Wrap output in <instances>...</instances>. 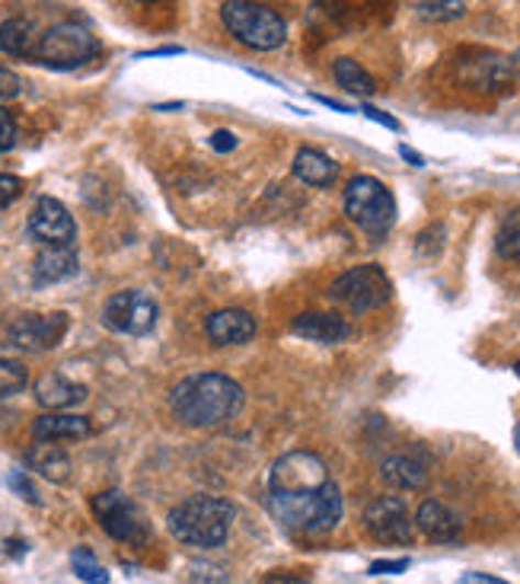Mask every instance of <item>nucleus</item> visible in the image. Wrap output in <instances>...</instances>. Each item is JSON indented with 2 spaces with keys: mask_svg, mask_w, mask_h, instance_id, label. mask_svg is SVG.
I'll list each match as a JSON object with an SVG mask.
<instances>
[{
  "mask_svg": "<svg viewBox=\"0 0 520 584\" xmlns=\"http://www.w3.org/2000/svg\"><path fill=\"white\" fill-rule=\"evenodd\" d=\"M268 508L288 530L320 537L342 520V492L332 483L323 456L291 451L268 470Z\"/></svg>",
  "mask_w": 520,
  "mask_h": 584,
  "instance_id": "1",
  "label": "nucleus"
},
{
  "mask_svg": "<svg viewBox=\"0 0 520 584\" xmlns=\"http://www.w3.org/2000/svg\"><path fill=\"white\" fill-rule=\"evenodd\" d=\"M243 387L228 374H192L182 377L169 393L173 416L189 428H218L230 422L243 406Z\"/></svg>",
  "mask_w": 520,
  "mask_h": 584,
  "instance_id": "2",
  "label": "nucleus"
},
{
  "mask_svg": "<svg viewBox=\"0 0 520 584\" xmlns=\"http://www.w3.org/2000/svg\"><path fill=\"white\" fill-rule=\"evenodd\" d=\"M233 505L218 495H192L169 511V533L196 550H214L228 540Z\"/></svg>",
  "mask_w": 520,
  "mask_h": 584,
  "instance_id": "3",
  "label": "nucleus"
},
{
  "mask_svg": "<svg viewBox=\"0 0 520 584\" xmlns=\"http://www.w3.org/2000/svg\"><path fill=\"white\" fill-rule=\"evenodd\" d=\"M221 20L236 42L256 48V52H272L281 48L288 38V23L278 10L265 3H246V0H228L221 3Z\"/></svg>",
  "mask_w": 520,
  "mask_h": 584,
  "instance_id": "4",
  "label": "nucleus"
},
{
  "mask_svg": "<svg viewBox=\"0 0 520 584\" xmlns=\"http://www.w3.org/2000/svg\"><path fill=\"white\" fill-rule=\"evenodd\" d=\"M345 214L367 236L380 240L396 224V198L374 176H355L345 189Z\"/></svg>",
  "mask_w": 520,
  "mask_h": 584,
  "instance_id": "5",
  "label": "nucleus"
},
{
  "mask_svg": "<svg viewBox=\"0 0 520 584\" xmlns=\"http://www.w3.org/2000/svg\"><path fill=\"white\" fill-rule=\"evenodd\" d=\"M99 52L97 35L80 23H58L38 35L33 62L52 70H74V67L93 62Z\"/></svg>",
  "mask_w": 520,
  "mask_h": 584,
  "instance_id": "6",
  "label": "nucleus"
},
{
  "mask_svg": "<svg viewBox=\"0 0 520 584\" xmlns=\"http://www.w3.org/2000/svg\"><path fill=\"white\" fill-rule=\"evenodd\" d=\"M392 285L387 272L380 265H358L348 268L345 275H339L329 288V297L342 307H348L352 313H367L377 310L390 300Z\"/></svg>",
  "mask_w": 520,
  "mask_h": 584,
  "instance_id": "7",
  "label": "nucleus"
},
{
  "mask_svg": "<svg viewBox=\"0 0 520 584\" xmlns=\"http://www.w3.org/2000/svg\"><path fill=\"white\" fill-rule=\"evenodd\" d=\"M93 515H97L99 527L119 543L137 547L151 537V524L144 518V511L131 502L125 492H115V488L99 492L93 498Z\"/></svg>",
  "mask_w": 520,
  "mask_h": 584,
  "instance_id": "8",
  "label": "nucleus"
},
{
  "mask_svg": "<svg viewBox=\"0 0 520 584\" xmlns=\"http://www.w3.org/2000/svg\"><path fill=\"white\" fill-rule=\"evenodd\" d=\"M157 304L154 297L144 291H119L112 294L102 307V323L109 326L112 332L122 335H144L157 326Z\"/></svg>",
  "mask_w": 520,
  "mask_h": 584,
  "instance_id": "9",
  "label": "nucleus"
},
{
  "mask_svg": "<svg viewBox=\"0 0 520 584\" xmlns=\"http://www.w3.org/2000/svg\"><path fill=\"white\" fill-rule=\"evenodd\" d=\"M364 527L374 540L380 543H409L412 533H416V520L409 515L406 502L396 498V495H384V498H374L367 508H364Z\"/></svg>",
  "mask_w": 520,
  "mask_h": 584,
  "instance_id": "10",
  "label": "nucleus"
},
{
  "mask_svg": "<svg viewBox=\"0 0 520 584\" xmlns=\"http://www.w3.org/2000/svg\"><path fill=\"white\" fill-rule=\"evenodd\" d=\"M67 313H26L10 326V342L26 352H48L65 339Z\"/></svg>",
  "mask_w": 520,
  "mask_h": 584,
  "instance_id": "11",
  "label": "nucleus"
},
{
  "mask_svg": "<svg viewBox=\"0 0 520 584\" xmlns=\"http://www.w3.org/2000/svg\"><path fill=\"white\" fill-rule=\"evenodd\" d=\"M30 233L45 246H70L77 236V224L58 198H38L30 214Z\"/></svg>",
  "mask_w": 520,
  "mask_h": 584,
  "instance_id": "12",
  "label": "nucleus"
},
{
  "mask_svg": "<svg viewBox=\"0 0 520 584\" xmlns=\"http://www.w3.org/2000/svg\"><path fill=\"white\" fill-rule=\"evenodd\" d=\"M256 317L253 313H246V310H218V313H211L208 317V323H204V332H208V339L211 342H218V345H246L253 335H256Z\"/></svg>",
  "mask_w": 520,
  "mask_h": 584,
  "instance_id": "13",
  "label": "nucleus"
},
{
  "mask_svg": "<svg viewBox=\"0 0 520 584\" xmlns=\"http://www.w3.org/2000/svg\"><path fill=\"white\" fill-rule=\"evenodd\" d=\"M35 399L48 412H67V409H74L87 399V387L74 384L65 374H45L35 384Z\"/></svg>",
  "mask_w": 520,
  "mask_h": 584,
  "instance_id": "14",
  "label": "nucleus"
},
{
  "mask_svg": "<svg viewBox=\"0 0 520 584\" xmlns=\"http://www.w3.org/2000/svg\"><path fill=\"white\" fill-rule=\"evenodd\" d=\"M294 335L307 339V342H320V345H335V342H345L352 335V326L345 323L342 317L335 313H320V310H310V313H300L294 320Z\"/></svg>",
  "mask_w": 520,
  "mask_h": 584,
  "instance_id": "15",
  "label": "nucleus"
},
{
  "mask_svg": "<svg viewBox=\"0 0 520 584\" xmlns=\"http://www.w3.org/2000/svg\"><path fill=\"white\" fill-rule=\"evenodd\" d=\"M90 434V419L74 416V412H45L33 422V438L38 444H55V441H77Z\"/></svg>",
  "mask_w": 520,
  "mask_h": 584,
  "instance_id": "16",
  "label": "nucleus"
},
{
  "mask_svg": "<svg viewBox=\"0 0 520 584\" xmlns=\"http://www.w3.org/2000/svg\"><path fill=\"white\" fill-rule=\"evenodd\" d=\"M294 176L313 189H325L339 179V163L317 147H300L294 157Z\"/></svg>",
  "mask_w": 520,
  "mask_h": 584,
  "instance_id": "17",
  "label": "nucleus"
},
{
  "mask_svg": "<svg viewBox=\"0 0 520 584\" xmlns=\"http://www.w3.org/2000/svg\"><path fill=\"white\" fill-rule=\"evenodd\" d=\"M77 275V253L70 246H48L33 262L35 285H55Z\"/></svg>",
  "mask_w": 520,
  "mask_h": 584,
  "instance_id": "18",
  "label": "nucleus"
},
{
  "mask_svg": "<svg viewBox=\"0 0 520 584\" xmlns=\"http://www.w3.org/2000/svg\"><path fill=\"white\" fill-rule=\"evenodd\" d=\"M380 476H384L387 486L399 488V492H419V488H424V483H428L424 463H419L416 456L406 454L387 456V460L380 463Z\"/></svg>",
  "mask_w": 520,
  "mask_h": 584,
  "instance_id": "19",
  "label": "nucleus"
},
{
  "mask_svg": "<svg viewBox=\"0 0 520 584\" xmlns=\"http://www.w3.org/2000/svg\"><path fill=\"white\" fill-rule=\"evenodd\" d=\"M416 527L422 530L424 537H431V540H454L456 533H460V518L444 502L428 498V502L419 505V511H416Z\"/></svg>",
  "mask_w": 520,
  "mask_h": 584,
  "instance_id": "20",
  "label": "nucleus"
},
{
  "mask_svg": "<svg viewBox=\"0 0 520 584\" xmlns=\"http://www.w3.org/2000/svg\"><path fill=\"white\" fill-rule=\"evenodd\" d=\"M35 45H38V33L33 20L10 16L7 23H0V52H7L10 58H33Z\"/></svg>",
  "mask_w": 520,
  "mask_h": 584,
  "instance_id": "21",
  "label": "nucleus"
},
{
  "mask_svg": "<svg viewBox=\"0 0 520 584\" xmlns=\"http://www.w3.org/2000/svg\"><path fill=\"white\" fill-rule=\"evenodd\" d=\"M26 463L33 466L38 476L52 480V483H65L70 476V456L58 444H35L26 454Z\"/></svg>",
  "mask_w": 520,
  "mask_h": 584,
  "instance_id": "22",
  "label": "nucleus"
},
{
  "mask_svg": "<svg viewBox=\"0 0 520 584\" xmlns=\"http://www.w3.org/2000/svg\"><path fill=\"white\" fill-rule=\"evenodd\" d=\"M332 74H335L339 87H342L345 93H352V97H370V93L377 90L374 77H370L355 58H339L335 67H332Z\"/></svg>",
  "mask_w": 520,
  "mask_h": 584,
  "instance_id": "23",
  "label": "nucleus"
},
{
  "mask_svg": "<svg viewBox=\"0 0 520 584\" xmlns=\"http://www.w3.org/2000/svg\"><path fill=\"white\" fill-rule=\"evenodd\" d=\"M495 246L505 260L520 262V208L508 211L501 228H498V236H495Z\"/></svg>",
  "mask_w": 520,
  "mask_h": 584,
  "instance_id": "24",
  "label": "nucleus"
},
{
  "mask_svg": "<svg viewBox=\"0 0 520 584\" xmlns=\"http://www.w3.org/2000/svg\"><path fill=\"white\" fill-rule=\"evenodd\" d=\"M70 565H74V575L80 579V582L87 584H109V572L99 565V559L90 550H74L70 552Z\"/></svg>",
  "mask_w": 520,
  "mask_h": 584,
  "instance_id": "25",
  "label": "nucleus"
},
{
  "mask_svg": "<svg viewBox=\"0 0 520 584\" xmlns=\"http://www.w3.org/2000/svg\"><path fill=\"white\" fill-rule=\"evenodd\" d=\"M30 384V371L23 361L0 357V396H13Z\"/></svg>",
  "mask_w": 520,
  "mask_h": 584,
  "instance_id": "26",
  "label": "nucleus"
},
{
  "mask_svg": "<svg viewBox=\"0 0 520 584\" xmlns=\"http://www.w3.org/2000/svg\"><path fill=\"white\" fill-rule=\"evenodd\" d=\"M419 16L434 20V23H447V20H460L466 13V3L460 0H441V3H416Z\"/></svg>",
  "mask_w": 520,
  "mask_h": 584,
  "instance_id": "27",
  "label": "nucleus"
},
{
  "mask_svg": "<svg viewBox=\"0 0 520 584\" xmlns=\"http://www.w3.org/2000/svg\"><path fill=\"white\" fill-rule=\"evenodd\" d=\"M16 137H20V125L13 119V112L0 106V154H7L16 144Z\"/></svg>",
  "mask_w": 520,
  "mask_h": 584,
  "instance_id": "28",
  "label": "nucleus"
},
{
  "mask_svg": "<svg viewBox=\"0 0 520 584\" xmlns=\"http://www.w3.org/2000/svg\"><path fill=\"white\" fill-rule=\"evenodd\" d=\"M7 486L13 488L23 502H30V505H38V492H35L33 480L23 473V470H13L10 476H7Z\"/></svg>",
  "mask_w": 520,
  "mask_h": 584,
  "instance_id": "29",
  "label": "nucleus"
},
{
  "mask_svg": "<svg viewBox=\"0 0 520 584\" xmlns=\"http://www.w3.org/2000/svg\"><path fill=\"white\" fill-rule=\"evenodd\" d=\"M20 195H23V183L10 173H0V211L10 208Z\"/></svg>",
  "mask_w": 520,
  "mask_h": 584,
  "instance_id": "30",
  "label": "nucleus"
},
{
  "mask_svg": "<svg viewBox=\"0 0 520 584\" xmlns=\"http://www.w3.org/2000/svg\"><path fill=\"white\" fill-rule=\"evenodd\" d=\"M20 90H23V84H20V77L10 70V67H0V102H7V99L20 97Z\"/></svg>",
  "mask_w": 520,
  "mask_h": 584,
  "instance_id": "31",
  "label": "nucleus"
},
{
  "mask_svg": "<svg viewBox=\"0 0 520 584\" xmlns=\"http://www.w3.org/2000/svg\"><path fill=\"white\" fill-rule=\"evenodd\" d=\"M412 562L409 559H377L374 565H370V575H399V572H406Z\"/></svg>",
  "mask_w": 520,
  "mask_h": 584,
  "instance_id": "32",
  "label": "nucleus"
},
{
  "mask_svg": "<svg viewBox=\"0 0 520 584\" xmlns=\"http://www.w3.org/2000/svg\"><path fill=\"white\" fill-rule=\"evenodd\" d=\"M361 112H364V115H367L370 122H377V125H384V129H390V131H399V129H402V125H399V122H396L392 115H387L384 109H374V106H361Z\"/></svg>",
  "mask_w": 520,
  "mask_h": 584,
  "instance_id": "33",
  "label": "nucleus"
},
{
  "mask_svg": "<svg viewBox=\"0 0 520 584\" xmlns=\"http://www.w3.org/2000/svg\"><path fill=\"white\" fill-rule=\"evenodd\" d=\"M211 147H214V151H233V147H236V137H233L230 131H214V134H211Z\"/></svg>",
  "mask_w": 520,
  "mask_h": 584,
  "instance_id": "34",
  "label": "nucleus"
},
{
  "mask_svg": "<svg viewBox=\"0 0 520 584\" xmlns=\"http://www.w3.org/2000/svg\"><path fill=\"white\" fill-rule=\"evenodd\" d=\"M460 584H511V582H501V579L486 575V572H466V575H460Z\"/></svg>",
  "mask_w": 520,
  "mask_h": 584,
  "instance_id": "35",
  "label": "nucleus"
},
{
  "mask_svg": "<svg viewBox=\"0 0 520 584\" xmlns=\"http://www.w3.org/2000/svg\"><path fill=\"white\" fill-rule=\"evenodd\" d=\"M182 48L179 45H166V48H154V52H144L141 58H166V55H179Z\"/></svg>",
  "mask_w": 520,
  "mask_h": 584,
  "instance_id": "36",
  "label": "nucleus"
},
{
  "mask_svg": "<svg viewBox=\"0 0 520 584\" xmlns=\"http://www.w3.org/2000/svg\"><path fill=\"white\" fill-rule=\"evenodd\" d=\"M317 102H323V106H329V109H335V112H355V109H352V106H345V102H339V99H329V97H320V93H317Z\"/></svg>",
  "mask_w": 520,
  "mask_h": 584,
  "instance_id": "37",
  "label": "nucleus"
},
{
  "mask_svg": "<svg viewBox=\"0 0 520 584\" xmlns=\"http://www.w3.org/2000/svg\"><path fill=\"white\" fill-rule=\"evenodd\" d=\"M399 154H402L406 161L412 163V166H424L422 154H416V151H412V147H406V144H399Z\"/></svg>",
  "mask_w": 520,
  "mask_h": 584,
  "instance_id": "38",
  "label": "nucleus"
},
{
  "mask_svg": "<svg viewBox=\"0 0 520 584\" xmlns=\"http://www.w3.org/2000/svg\"><path fill=\"white\" fill-rule=\"evenodd\" d=\"M265 584H307V582H297V579H288V575H275V579H268Z\"/></svg>",
  "mask_w": 520,
  "mask_h": 584,
  "instance_id": "39",
  "label": "nucleus"
},
{
  "mask_svg": "<svg viewBox=\"0 0 520 584\" xmlns=\"http://www.w3.org/2000/svg\"><path fill=\"white\" fill-rule=\"evenodd\" d=\"M515 448H518V454H520V422H518V428H515Z\"/></svg>",
  "mask_w": 520,
  "mask_h": 584,
  "instance_id": "40",
  "label": "nucleus"
},
{
  "mask_svg": "<svg viewBox=\"0 0 520 584\" xmlns=\"http://www.w3.org/2000/svg\"><path fill=\"white\" fill-rule=\"evenodd\" d=\"M515 371H518V377H520V361H518V367H515Z\"/></svg>",
  "mask_w": 520,
  "mask_h": 584,
  "instance_id": "41",
  "label": "nucleus"
}]
</instances>
